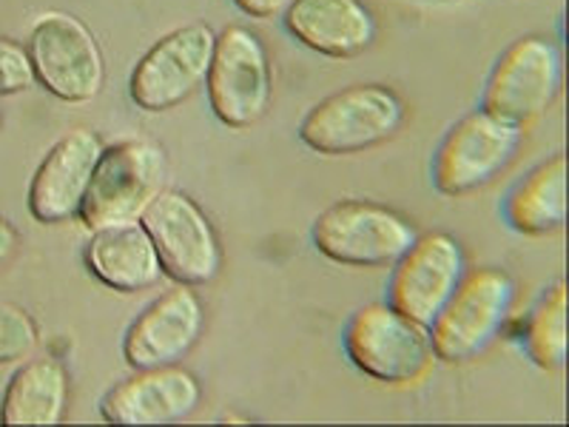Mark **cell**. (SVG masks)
Returning <instances> with one entry per match:
<instances>
[{"instance_id": "cell-1", "label": "cell", "mask_w": 569, "mask_h": 427, "mask_svg": "<svg viewBox=\"0 0 569 427\" xmlns=\"http://www.w3.org/2000/svg\"><path fill=\"white\" fill-rule=\"evenodd\" d=\"M342 348L359 374L390 388L425 383L439 363L430 328L396 311L390 302L359 308L345 325Z\"/></svg>"}, {"instance_id": "cell-2", "label": "cell", "mask_w": 569, "mask_h": 427, "mask_svg": "<svg viewBox=\"0 0 569 427\" xmlns=\"http://www.w3.org/2000/svg\"><path fill=\"white\" fill-rule=\"evenodd\" d=\"M518 282L501 268H467L459 288L430 322L439 363L467 365L492 348L512 317Z\"/></svg>"}, {"instance_id": "cell-3", "label": "cell", "mask_w": 569, "mask_h": 427, "mask_svg": "<svg viewBox=\"0 0 569 427\" xmlns=\"http://www.w3.org/2000/svg\"><path fill=\"white\" fill-rule=\"evenodd\" d=\"M405 100L390 86L362 83L319 100L299 123V142L325 157L376 149L405 126Z\"/></svg>"}, {"instance_id": "cell-4", "label": "cell", "mask_w": 569, "mask_h": 427, "mask_svg": "<svg viewBox=\"0 0 569 427\" xmlns=\"http://www.w3.org/2000/svg\"><path fill=\"white\" fill-rule=\"evenodd\" d=\"M169 157L160 142L134 137L103 149L78 220L89 231L140 220V214L166 188Z\"/></svg>"}, {"instance_id": "cell-5", "label": "cell", "mask_w": 569, "mask_h": 427, "mask_svg": "<svg viewBox=\"0 0 569 427\" xmlns=\"http://www.w3.org/2000/svg\"><path fill=\"white\" fill-rule=\"evenodd\" d=\"M563 83L561 46L543 34H525L498 54L481 91V109L527 129L547 115Z\"/></svg>"}, {"instance_id": "cell-6", "label": "cell", "mask_w": 569, "mask_h": 427, "mask_svg": "<svg viewBox=\"0 0 569 427\" xmlns=\"http://www.w3.org/2000/svg\"><path fill=\"white\" fill-rule=\"evenodd\" d=\"M419 237L405 214L379 202L342 200L311 226V242L325 259L353 268H388Z\"/></svg>"}, {"instance_id": "cell-7", "label": "cell", "mask_w": 569, "mask_h": 427, "mask_svg": "<svg viewBox=\"0 0 569 427\" xmlns=\"http://www.w3.org/2000/svg\"><path fill=\"white\" fill-rule=\"evenodd\" d=\"M206 95L213 117L228 129H248L268 115L273 100V66L253 29L226 27L217 34Z\"/></svg>"}, {"instance_id": "cell-8", "label": "cell", "mask_w": 569, "mask_h": 427, "mask_svg": "<svg viewBox=\"0 0 569 427\" xmlns=\"http://www.w3.org/2000/svg\"><path fill=\"white\" fill-rule=\"evenodd\" d=\"M34 83L63 103H89L106 80V60L98 38L83 20L66 12H49L34 20L27 43Z\"/></svg>"}, {"instance_id": "cell-9", "label": "cell", "mask_w": 569, "mask_h": 427, "mask_svg": "<svg viewBox=\"0 0 569 427\" xmlns=\"http://www.w3.org/2000/svg\"><path fill=\"white\" fill-rule=\"evenodd\" d=\"M525 129L505 123L485 109L465 115L436 149L430 177L439 195L467 197L490 186L516 160Z\"/></svg>"}, {"instance_id": "cell-10", "label": "cell", "mask_w": 569, "mask_h": 427, "mask_svg": "<svg viewBox=\"0 0 569 427\" xmlns=\"http://www.w3.org/2000/svg\"><path fill=\"white\" fill-rule=\"evenodd\" d=\"M162 271L177 285H208L222 271V242L208 214L177 188H162L140 214Z\"/></svg>"}, {"instance_id": "cell-11", "label": "cell", "mask_w": 569, "mask_h": 427, "mask_svg": "<svg viewBox=\"0 0 569 427\" xmlns=\"http://www.w3.org/2000/svg\"><path fill=\"white\" fill-rule=\"evenodd\" d=\"M217 32L208 23H186L162 34L129 75V98L146 115H162L186 103L211 69Z\"/></svg>"}, {"instance_id": "cell-12", "label": "cell", "mask_w": 569, "mask_h": 427, "mask_svg": "<svg viewBox=\"0 0 569 427\" xmlns=\"http://www.w3.org/2000/svg\"><path fill=\"white\" fill-rule=\"evenodd\" d=\"M390 268L388 302L430 328L467 274V257L453 234L425 231Z\"/></svg>"}, {"instance_id": "cell-13", "label": "cell", "mask_w": 569, "mask_h": 427, "mask_svg": "<svg viewBox=\"0 0 569 427\" xmlns=\"http://www.w3.org/2000/svg\"><path fill=\"white\" fill-rule=\"evenodd\" d=\"M206 308L188 285H177L146 305L123 337V359L134 370L180 365L197 348Z\"/></svg>"}, {"instance_id": "cell-14", "label": "cell", "mask_w": 569, "mask_h": 427, "mask_svg": "<svg viewBox=\"0 0 569 427\" xmlns=\"http://www.w3.org/2000/svg\"><path fill=\"white\" fill-rule=\"evenodd\" d=\"M202 405V385L182 365L134 370L100 399V416L109 425H174Z\"/></svg>"}, {"instance_id": "cell-15", "label": "cell", "mask_w": 569, "mask_h": 427, "mask_svg": "<svg viewBox=\"0 0 569 427\" xmlns=\"http://www.w3.org/2000/svg\"><path fill=\"white\" fill-rule=\"evenodd\" d=\"M103 149V140L91 129H71L49 149L29 186V214L40 226L78 217Z\"/></svg>"}, {"instance_id": "cell-16", "label": "cell", "mask_w": 569, "mask_h": 427, "mask_svg": "<svg viewBox=\"0 0 569 427\" xmlns=\"http://www.w3.org/2000/svg\"><path fill=\"white\" fill-rule=\"evenodd\" d=\"M282 27L308 52L333 60L359 58L376 40V18L362 0H288Z\"/></svg>"}, {"instance_id": "cell-17", "label": "cell", "mask_w": 569, "mask_h": 427, "mask_svg": "<svg viewBox=\"0 0 569 427\" xmlns=\"http://www.w3.org/2000/svg\"><path fill=\"white\" fill-rule=\"evenodd\" d=\"M83 262L91 277L117 294L149 291L166 277L160 254L140 220L91 231V240L83 248Z\"/></svg>"}, {"instance_id": "cell-18", "label": "cell", "mask_w": 569, "mask_h": 427, "mask_svg": "<svg viewBox=\"0 0 569 427\" xmlns=\"http://www.w3.org/2000/svg\"><path fill=\"white\" fill-rule=\"evenodd\" d=\"M69 408V370L54 356L29 359L12 374L0 401V421L12 427H52Z\"/></svg>"}, {"instance_id": "cell-19", "label": "cell", "mask_w": 569, "mask_h": 427, "mask_svg": "<svg viewBox=\"0 0 569 427\" xmlns=\"http://www.w3.org/2000/svg\"><path fill=\"white\" fill-rule=\"evenodd\" d=\"M501 217L521 237H547L567 222V160H541L527 171L501 202Z\"/></svg>"}, {"instance_id": "cell-20", "label": "cell", "mask_w": 569, "mask_h": 427, "mask_svg": "<svg viewBox=\"0 0 569 427\" xmlns=\"http://www.w3.org/2000/svg\"><path fill=\"white\" fill-rule=\"evenodd\" d=\"M516 342L538 370H563L567 365V282L556 279L538 297L521 322Z\"/></svg>"}, {"instance_id": "cell-21", "label": "cell", "mask_w": 569, "mask_h": 427, "mask_svg": "<svg viewBox=\"0 0 569 427\" xmlns=\"http://www.w3.org/2000/svg\"><path fill=\"white\" fill-rule=\"evenodd\" d=\"M38 325L20 305L0 302V365L23 363L38 348Z\"/></svg>"}, {"instance_id": "cell-22", "label": "cell", "mask_w": 569, "mask_h": 427, "mask_svg": "<svg viewBox=\"0 0 569 427\" xmlns=\"http://www.w3.org/2000/svg\"><path fill=\"white\" fill-rule=\"evenodd\" d=\"M34 86V69L27 46L0 38V98H12Z\"/></svg>"}, {"instance_id": "cell-23", "label": "cell", "mask_w": 569, "mask_h": 427, "mask_svg": "<svg viewBox=\"0 0 569 427\" xmlns=\"http://www.w3.org/2000/svg\"><path fill=\"white\" fill-rule=\"evenodd\" d=\"M233 7L240 9L242 14H248V18H273V14H279L284 9V3L288 0H231Z\"/></svg>"}, {"instance_id": "cell-24", "label": "cell", "mask_w": 569, "mask_h": 427, "mask_svg": "<svg viewBox=\"0 0 569 427\" xmlns=\"http://www.w3.org/2000/svg\"><path fill=\"white\" fill-rule=\"evenodd\" d=\"M20 248V234L7 217H0V271L9 266Z\"/></svg>"}, {"instance_id": "cell-25", "label": "cell", "mask_w": 569, "mask_h": 427, "mask_svg": "<svg viewBox=\"0 0 569 427\" xmlns=\"http://www.w3.org/2000/svg\"><path fill=\"white\" fill-rule=\"evenodd\" d=\"M0 126H3V115H0Z\"/></svg>"}]
</instances>
